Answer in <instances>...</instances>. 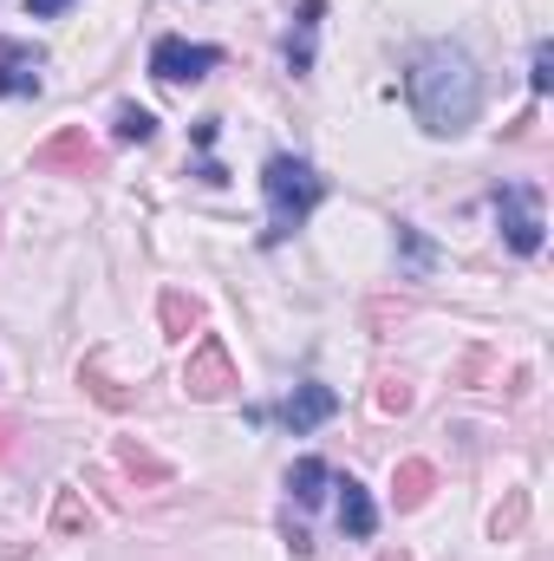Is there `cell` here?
Returning <instances> with one entry per match:
<instances>
[{
  "mask_svg": "<svg viewBox=\"0 0 554 561\" xmlns=\"http://www.w3.org/2000/svg\"><path fill=\"white\" fill-rule=\"evenodd\" d=\"M405 99H412L417 125L430 138H457L483 112V72H476V59L463 46L430 39V46H417L412 72H405Z\"/></svg>",
  "mask_w": 554,
  "mask_h": 561,
  "instance_id": "6da1fadb",
  "label": "cell"
},
{
  "mask_svg": "<svg viewBox=\"0 0 554 561\" xmlns=\"http://www.w3.org/2000/svg\"><path fill=\"white\" fill-rule=\"evenodd\" d=\"M262 190H268V229H262V249H280L293 229H307V216L326 203V176L307 163V157H268L262 170Z\"/></svg>",
  "mask_w": 554,
  "mask_h": 561,
  "instance_id": "7a4b0ae2",
  "label": "cell"
},
{
  "mask_svg": "<svg viewBox=\"0 0 554 561\" xmlns=\"http://www.w3.org/2000/svg\"><path fill=\"white\" fill-rule=\"evenodd\" d=\"M489 209H496V222H503V242L516 249V255H535L542 249V196L529 190V183H503L496 196H489Z\"/></svg>",
  "mask_w": 554,
  "mask_h": 561,
  "instance_id": "3957f363",
  "label": "cell"
},
{
  "mask_svg": "<svg viewBox=\"0 0 554 561\" xmlns=\"http://www.w3.org/2000/svg\"><path fill=\"white\" fill-rule=\"evenodd\" d=\"M222 66V46H189V39H176V33H163L157 46H150V72L163 79V85H196V79H209Z\"/></svg>",
  "mask_w": 554,
  "mask_h": 561,
  "instance_id": "277c9868",
  "label": "cell"
},
{
  "mask_svg": "<svg viewBox=\"0 0 554 561\" xmlns=\"http://www.w3.org/2000/svg\"><path fill=\"white\" fill-rule=\"evenodd\" d=\"M33 170H66V176H99L105 150L85 138V125H59L46 144H33Z\"/></svg>",
  "mask_w": 554,
  "mask_h": 561,
  "instance_id": "5b68a950",
  "label": "cell"
},
{
  "mask_svg": "<svg viewBox=\"0 0 554 561\" xmlns=\"http://www.w3.org/2000/svg\"><path fill=\"white\" fill-rule=\"evenodd\" d=\"M242 379H235V359H229V346L222 340H196V353H189V366H183V392L189 399H229Z\"/></svg>",
  "mask_w": 554,
  "mask_h": 561,
  "instance_id": "8992f818",
  "label": "cell"
},
{
  "mask_svg": "<svg viewBox=\"0 0 554 561\" xmlns=\"http://www.w3.org/2000/svg\"><path fill=\"white\" fill-rule=\"evenodd\" d=\"M333 412H339V392H333V386H320V379H307V386H293V392H287L280 424H287L293 437H307V431H320Z\"/></svg>",
  "mask_w": 554,
  "mask_h": 561,
  "instance_id": "52a82bcc",
  "label": "cell"
},
{
  "mask_svg": "<svg viewBox=\"0 0 554 561\" xmlns=\"http://www.w3.org/2000/svg\"><path fill=\"white\" fill-rule=\"evenodd\" d=\"M39 66H46L39 46L0 39V99H39Z\"/></svg>",
  "mask_w": 554,
  "mask_h": 561,
  "instance_id": "ba28073f",
  "label": "cell"
},
{
  "mask_svg": "<svg viewBox=\"0 0 554 561\" xmlns=\"http://www.w3.org/2000/svg\"><path fill=\"white\" fill-rule=\"evenodd\" d=\"M333 490H339V529H346L353 542H372V536H379V510H372V496H366V483H353V477H339Z\"/></svg>",
  "mask_w": 554,
  "mask_h": 561,
  "instance_id": "9c48e42d",
  "label": "cell"
},
{
  "mask_svg": "<svg viewBox=\"0 0 554 561\" xmlns=\"http://www.w3.org/2000/svg\"><path fill=\"white\" fill-rule=\"evenodd\" d=\"M320 20H326V0H300V20L287 33V72H313V39H320Z\"/></svg>",
  "mask_w": 554,
  "mask_h": 561,
  "instance_id": "30bf717a",
  "label": "cell"
},
{
  "mask_svg": "<svg viewBox=\"0 0 554 561\" xmlns=\"http://www.w3.org/2000/svg\"><path fill=\"white\" fill-rule=\"evenodd\" d=\"M287 490H293V503H300V510H313V503H326V490H333V470H326L320 457H300V463L287 470Z\"/></svg>",
  "mask_w": 554,
  "mask_h": 561,
  "instance_id": "8fae6325",
  "label": "cell"
},
{
  "mask_svg": "<svg viewBox=\"0 0 554 561\" xmlns=\"http://www.w3.org/2000/svg\"><path fill=\"white\" fill-rule=\"evenodd\" d=\"M430 483H437V470H430L424 457H405V463H399V477H392V496H399V510H417V503L430 496Z\"/></svg>",
  "mask_w": 554,
  "mask_h": 561,
  "instance_id": "7c38bea8",
  "label": "cell"
},
{
  "mask_svg": "<svg viewBox=\"0 0 554 561\" xmlns=\"http://www.w3.org/2000/svg\"><path fill=\"white\" fill-rule=\"evenodd\" d=\"M157 320H163V333H170V340H189V327L203 320V307H196L189 294H176V287H170V294L157 300Z\"/></svg>",
  "mask_w": 554,
  "mask_h": 561,
  "instance_id": "4fadbf2b",
  "label": "cell"
},
{
  "mask_svg": "<svg viewBox=\"0 0 554 561\" xmlns=\"http://www.w3.org/2000/svg\"><path fill=\"white\" fill-rule=\"evenodd\" d=\"M79 386H85V392H92V399H99L105 412H125V405H131V392H125V386H112L99 359H85V366H79Z\"/></svg>",
  "mask_w": 554,
  "mask_h": 561,
  "instance_id": "5bb4252c",
  "label": "cell"
},
{
  "mask_svg": "<svg viewBox=\"0 0 554 561\" xmlns=\"http://www.w3.org/2000/svg\"><path fill=\"white\" fill-rule=\"evenodd\" d=\"M118 463H125L131 477H143V483H170V463H163V457H150V450H143V444H131V437L118 444Z\"/></svg>",
  "mask_w": 554,
  "mask_h": 561,
  "instance_id": "9a60e30c",
  "label": "cell"
},
{
  "mask_svg": "<svg viewBox=\"0 0 554 561\" xmlns=\"http://www.w3.org/2000/svg\"><path fill=\"white\" fill-rule=\"evenodd\" d=\"M112 131H118V144H150V138H157V118H150L143 105H118Z\"/></svg>",
  "mask_w": 554,
  "mask_h": 561,
  "instance_id": "2e32d148",
  "label": "cell"
},
{
  "mask_svg": "<svg viewBox=\"0 0 554 561\" xmlns=\"http://www.w3.org/2000/svg\"><path fill=\"white\" fill-rule=\"evenodd\" d=\"M53 529H59V536H79V529H92V516L79 510V496H72V490H59V503H53Z\"/></svg>",
  "mask_w": 554,
  "mask_h": 561,
  "instance_id": "e0dca14e",
  "label": "cell"
},
{
  "mask_svg": "<svg viewBox=\"0 0 554 561\" xmlns=\"http://www.w3.org/2000/svg\"><path fill=\"white\" fill-rule=\"evenodd\" d=\"M522 523H529V496L516 490V496H509V510H496V516H489V536H496V542H509Z\"/></svg>",
  "mask_w": 554,
  "mask_h": 561,
  "instance_id": "ac0fdd59",
  "label": "cell"
},
{
  "mask_svg": "<svg viewBox=\"0 0 554 561\" xmlns=\"http://www.w3.org/2000/svg\"><path fill=\"white\" fill-rule=\"evenodd\" d=\"M549 85H554V46H549V39H542V46H535V66H529V92L542 99Z\"/></svg>",
  "mask_w": 554,
  "mask_h": 561,
  "instance_id": "d6986e66",
  "label": "cell"
},
{
  "mask_svg": "<svg viewBox=\"0 0 554 561\" xmlns=\"http://www.w3.org/2000/svg\"><path fill=\"white\" fill-rule=\"evenodd\" d=\"M399 249H405V262H412V268H430V262H437V255H430V242L417 236L412 222H399Z\"/></svg>",
  "mask_w": 554,
  "mask_h": 561,
  "instance_id": "ffe728a7",
  "label": "cell"
},
{
  "mask_svg": "<svg viewBox=\"0 0 554 561\" xmlns=\"http://www.w3.org/2000/svg\"><path fill=\"white\" fill-rule=\"evenodd\" d=\"M379 412H412V386L405 379H379Z\"/></svg>",
  "mask_w": 554,
  "mask_h": 561,
  "instance_id": "44dd1931",
  "label": "cell"
},
{
  "mask_svg": "<svg viewBox=\"0 0 554 561\" xmlns=\"http://www.w3.org/2000/svg\"><path fill=\"white\" fill-rule=\"evenodd\" d=\"M66 7H72V0H26L33 20H53V13H66Z\"/></svg>",
  "mask_w": 554,
  "mask_h": 561,
  "instance_id": "7402d4cb",
  "label": "cell"
},
{
  "mask_svg": "<svg viewBox=\"0 0 554 561\" xmlns=\"http://www.w3.org/2000/svg\"><path fill=\"white\" fill-rule=\"evenodd\" d=\"M216 131H222V118H203V125L189 131V138H196V150H209V144H216Z\"/></svg>",
  "mask_w": 554,
  "mask_h": 561,
  "instance_id": "603a6c76",
  "label": "cell"
},
{
  "mask_svg": "<svg viewBox=\"0 0 554 561\" xmlns=\"http://www.w3.org/2000/svg\"><path fill=\"white\" fill-rule=\"evenodd\" d=\"M7 450H13V424L0 419V457H7Z\"/></svg>",
  "mask_w": 554,
  "mask_h": 561,
  "instance_id": "cb8c5ba5",
  "label": "cell"
},
{
  "mask_svg": "<svg viewBox=\"0 0 554 561\" xmlns=\"http://www.w3.org/2000/svg\"><path fill=\"white\" fill-rule=\"evenodd\" d=\"M379 561H405V556H399V549H385V556H379Z\"/></svg>",
  "mask_w": 554,
  "mask_h": 561,
  "instance_id": "d4e9b609",
  "label": "cell"
}]
</instances>
